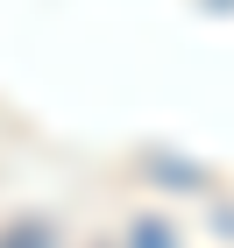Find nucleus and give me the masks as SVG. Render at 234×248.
Instances as JSON below:
<instances>
[{
	"label": "nucleus",
	"mask_w": 234,
	"mask_h": 248,
	"mask_svg": "<svg viewBox=\"0 0 234 248\" xmlns=\"http://www.w3.org/2000/svg\"><path fill=\"white\" fill-rule=\"evenodd\" d=\"M0 248H50V227L43 220H15V227H0Z\"/></svg>",
	"instance_id": "obj_1"
}]
</instances>
